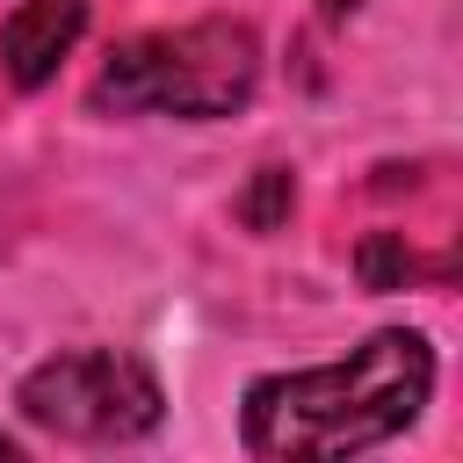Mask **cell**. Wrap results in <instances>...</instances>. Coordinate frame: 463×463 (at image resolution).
I'll list each match as a JSON object with an SVG mask.
<instances>
[{
    "instance_id": "obj_1",
    "label": "cell",
    "mask_w": 463,
    "mask_h": 463,
    "mask_svg": "<svg viewBox=\"0 0 463 463\" xmlns=\"http://www.w3.org/2000/svg\"><path fill=\"white\" fill-rule=\"evenodd\" d=\"M434 398V347L412 326L369 333L347 362L326 369H282L246 383L239 434L268 463H326V456H362L420 420Z\"/></svg>"
},
{
    "instance_id": "obj_2",
    "label": "cell",
    "mask_w": 463,
    "mask_h": 463,
    "mask_svg": "<svg viewBox=\"0 0 463 463\" xmlns=\"http://www.w3.org/2000/svg\"><path fill=\"white\" fill-rule=\"evenodd\" d=\"M253 87H260V36L232 14H210V22L145 29V36L116 43L94 80V109L210 123V116L246 109Z\"/></svg>"
},
{
    "instance_id": "obj_3",
    "label": "cell",
    "mask_w": 463,
    "mask_h": 463,
    "mask_svg": "<svg viewBox=\"0 0 463 463\" xmlns=\"http://www.w3.org/2000/svg\"><path fill=\"white\" fill-rule=\"evenodd\" d=\"M14 405L43 434L116 449V441H145L159 427L166 391L130 347H72V354L36 362L22 376V391H14Z\"/></svg>"
},
{
    "instance_id": "obj_4",
    "label": "cell",
    "mask_w": 463,
    "mask_h": 463,
    "mask_svg": "<svg viewBox=\"0 0 463 463\" xmlns=\"http://www.w3.org/2000/svg\"><path fill=\"white\" fill-rule=\"evenodd\" d=\"M80 29H87V0H14V14L0 22V72L22 94L43 87L72 58Z\"/></svg>"
},
{
    "instance_id": "obj_5",
    "label": "cell",
    "mask_w": 463,
    "mask_h": 463,
    "mask_svg": "<svg viewBox=\"0 0 463 463\" xmlns=\"http://www.w3.org/2000/svg\"><path fill=\"white\" fill-rule=\"evenodd\" d=\"M297 210V174L289 166H253V181L239 188V224L246 232H282Z\"/></svg>"
},
{
    "instance_id": "obj_6",
    "label": "cell",
    "mask_w": 463,
    "mask_h": 463,
    "mask_svg": "<svg viewBox=\"0 0 463 463\" xmlns=\"http://www.w3.org/2000/svg\"><path fill=\"white\" fill-rule=\"evenodd\" d=\"M354 275H362V289H405V282H412V246H405V232H369V239L354 246Z\"/></svg>"
},
{
    "instance_id": "obj_7",
    "label": "cell",
    "mask_w": 463,
    "mask_h": 463,
    "mask_svg": "<svg viewBox=\"0 0 463 463\" xmlns=\"http://www.w3.org/2000/svg\"><path fill=\"white\" fill-rule=\"evenodd\" d=\"M354 7H362V0H318V14H326V22H347Z\"/></svg>"
},
{
    "instance_id": "obj_8",
    "label": "cell",
    "mask_w": 463,
    "mask_h": 463,
    "mask_svg": "<svg viewBox=\"0 0 463 463\" xmlns=\"http://www.w3.org/2000/svg\"><path fill=\"white\" fill-rule=\"evenodd\" d=\"M0 456H22V441H14V434H0Z\"/></svg>"
}]
</instances>
